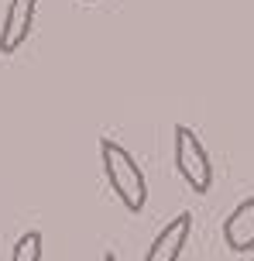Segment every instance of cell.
I'll return each mask as SVG.
<instances>
[{
	"label": "cell",
	"mask_w": 254,
	"mask_h": 261,
	"mask_svg": "<svg viewBox=\"0 0 254 261\" xmlns=\"http://www.w3.org/2000/svg\"><path fill=\"white\" fill-rule=\"evenodd\" d=\"M41 251H45L41 234L38 230H27V234L17 237V244L11 251V261H41Z\"/></svg>",
	"instance_id": "6"
},
{
	"label": "cell",
	"mask_w": 254,
	"mask_h": 261,
	"mask_svg": "<svg viewBox=\"0 0 254 261\" xmlns=\"http://www.w3.org/2000/svg\"><path fill=\"white\" fill-rule=\"evenodd\" d=\"M189 234H192V213L182 210L179 217H172V220L158 230V237L151 241V248L145 251L141 261H179L182 251H186Z\"/></svg>",
	"instance_id": "4"
},
{
	"label": "cell",
	"mask_w": 254,
	"mask_h": 261,
	"mask_svg": "<svg viewBox=\"0 0 254 261\" xmlns=\"http://www.w3.org/2000/svg\"><path fill=\"white\" fill-rule=\"evenodd\" d=\"M175 169H179L182 182L196 196L210 193V186H213V165H210V155L203 148L200 134L192 127H186V124L175 127Z\"/></svg>",
	"instance_id": "2"
},
{
	"label": "cell",
	"mask_w": 254,
	"mask_h": 261,
	"mask_svg": "<svg viewBox=\"0 0 254 261\" xmlns=\"http://www.w3.org/2000/svg\"><path fill=\"white\" fill-rule=\"evenodd\" d=\"M100 162L107 172V182L114 189V196L121 199L127 213H141L148 203V182L141 165L134 162V155L114 138H100Z\"/></svg>",
	"instance_id": "1"
},
{
	"label": "cell",
	"mask_w": 254,
	"mask_h": 261,
	"mask_svg": "<svg viewBox=\"0 0 254 261\" xmlns=\"http://www.w3.org/2000/svg\"><path fill=\"white\" fill-rule=\"evenodd\" d=\"M103 261H121V258H117V254H103Z\"/></svg>",
	"instance_id": "7"
},
{
	"label": "cell",
	"mask_w": 254,
	"mask_h": 261,
	"mask_svg": "<svg viewBox=\"0 0 254 261\" xmlns=\"http://www.w3.org/2000/svg\"><path fill=\"white\" fill-rule=\"evenodd\" d=\"M223 244L234 254H251L254 251V196L241 199L223 220Z\"/></svg>",
	"instance_id": "5"
},
{
	"label": "cell",
	"mask_w": 254,
	"mask_h": 261,
	"mask_svg": "<svg viewBox=\"0 0 254 261\" xmlns=\"http://www.w3.org/2000/svg\"><path fill=\"white\" fill-rule=\"evenodd\" d=\"M82 4H96V0H82Z\"/></svg>",
	"instance_id": "8"
},
{
	"label": "cell",
	"mask_w": 254,
	"mask_h": 261,
	"mask_svg": "<svg viewBox=\"0 0 254 261\" xmlns=\"http://www.w3.org/2000/svg\"><path fill=\"white\" fill-rule=\"evenodd\" d=\"M35 14H38V0H11L4 11V24H0V55H14L27 41L31 28H35Z\"/></svg>",
	"instance_id": "3"
}]
</instances>
